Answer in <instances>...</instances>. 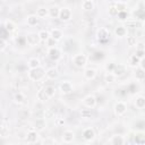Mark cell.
<instances>
[{
    "label": "cell",
    "mask_w": 145,
    "mask_h": 145,
    "mask_svg": "<svg viewBox=\"0 0 145 145\" xmlns=\"http://www.w3.org/2000/svg\"><path fill=\"white\" fill-rule=\"evenodd\" d=\"M44 76H45V70H43L41 67H37V68L28 70V78L31 80H33V82H39Z\"/></svg>",
    "instance_id": "6da1fadb"
},
{
    "label": "cell",
    "mask_w": 145,
    "mask_h": 145,
    "mask_svg": "<svg viewBox=\"0 0 145 145\" xmlns=\"http://www.w3.org/2000/svg\"><path fill=\"white\" fill-rule=\"evenodd\" d=\"M71 60H72L74 66L77 67V68H84L86 66V63H87V57L85 54H83V53L75 54Z\"/></svg>",
    "instance_id": "7a4b0ae2"
},
{
    "label": "cell",
    "mask_w": 145,
    "mask_h": 145,
    "mask_svg": "<svg viewBox=\"0 0 145 145\" xmlns=\"http://www.w3.org/2000/svg\"><path fill=\"white\" fill-rule=\"evenodd\" d=\"M127 110H128V106H127V104H126L125 102H122V101L116 102V104H114V106H113V111H114V114H116L117 117L123 116V114L127 112Z\"/></svg>",
    "instance_id": "3957f363"
},
{
    "label": "cell",
    "mask_w": 145,
    "mask_h": 145,
    "mask_svg": "<svg viewBox=\"0 0 145 145\" xmlns=\"http://www.w3.org/2000/svg\"><path fill=\"white\" fill-rule=\"evenodd\" d=\"M59 91H60L61 94H63V95H68V94H71V93H72V91H74V86H72V84H71L70 82L65 80V82H62V83L60 84V86H59Z\"/></svg>",
    "instance_id": "277c9868"
},
{
    "label": "cell",
    "mask_w": 145,
    "mask_h": 145,
    "mask_svg": "<svg viewBox=\"0 0 145 145\" xmlns=\"http://www.w3.org/2000/svg\"><path fill=\"white\" fill-rule=\"evenodd\" d=\"M58 18L61 22H68V20H70V18H71V10H70V8H68V7L60 8Z\"/></svg>",
    "instance_id": "5b68a950"
},
{
    "label": "cell",
    "mask_w": 145,
    "mask_h": 145,
    "mask_svg": "<svg viewBox=\"0 0 145 145\" xmlns=\"http://www.w3.org/2000/svg\"><path fill=\"white\" fill-rule=\"evenodd\" d=\"M48 57L53 61H58L61 58V52L57 46H50L48 50Z\"/></svg>",
    "instance_id": "8992f818"
},
{
    "label": "cell",
    "mask_w": 145,
    "mask_h": 145,
    "mask_svg": "<svg viewBox=\"0 0 145 145\" xmlns=\"http://www.w3.org/2000/svg\"><path fill=\"white\" fill-rule=\"evenodd\" d=\"M82 136H83L84 140H86V142H93L94 138H95V130L92 127H87V128H85L83 130Z\"/></svg>",
    "instance_id": "52a82bcc"
},
{
    "label": "cell",
    "mask_w": 145,
    "mask_h": 145,
    "mask_svg": "<svg viewBox=\"0 0 145 145\" xmlns=\"http://www.w3.org/2000/svg\"><path fill=\"white\" fill-rule=\"evenodd\" d=\"M83 104H84V106H87V108L93 109L96 105V97L93 94H88V95H86L83 99Z\"/></svg>",
    "instance_id": "ba28073f"
},
{
    "label": "cell",
    "mask_w": 145,
    "mask_h": 145,
    "mask_svg": "<svg viewBox=\"0 0 145 145\" xmlns=\"http://www.w3.org/2000/svg\"><path fill=\"white\" fill-rule=\"evenodd\" d=\"M96 36H97V40H99V41L104 42V41H106V40L109 39L110 32H109L108 28H105V27H100V28L97 29V32H96Z\"/></svg>",
    "instance_id": "9c48e42d"
},
{
    "label": "cell",
    "mask_w": 145,
    "mask_h": 145,
    "mask_svg": "<svg viewBox=\"0 0 145 145\" xmlns=\"http://www.w3.org/2000/svg\"><path fill=\"white\" fill-rule=\"evenodd\" d=\"M39 138V131L35 129H31L26 134V142L27 143H36Z\"/></svg>",
    "instance_id": "30bf717a"
},
{
    "label": "cell",
    "mask_w": 145,
    "mask_h": 145,
    "mask_svg": "<svg viewBox=\"0 0 145 145\" xmlns=\"http://www.w3.org/2000/svg\"><path fill=\"white\" fill-rule=\"evenodd\" d=\"M74 139H75V133L72 130L68 129V130H65L62 133V140H63V143L69 144V143H72Z\"/></svg>",
    "instance_id": "8fae6325"
},
{
    "label": "cell",
    "mask_w": 145,
    "mask_h": 145,
    "mask_svg": "<svg viewBox=\"0 0 145 145\" xmlns=\"http://www.w3.org/2000/svg\"><path fill=\"white\" fill-rule=\"evenodd\" d=\"M116 77H120V76H122L125 72H126V67L123 66V65H121V63H114V67H113V69H112V71H111Z\"/></svg>",
    "instance_id": "7c38bea8"
},
{
    "label": "cell",
    "mask_w": 145,
    "mask_h": 145,
    "mask_svg": "<svg viewBox=\"0 0 145 145\" xmlns=\"http://www.w3.org/2000/svg\"><path fill=\"white\" fill-rule=\"evenodd\" d=\"M25 41H26V43H27L28 45H36L40 40H39L37 34H35V33H29V34H27V35L25 36Z\"/></svg>",
    "instance_id": "4fadbf2b"
},
{
    "label": "cell",
    "mask_w": 145,
    "mask_h": 145,
    "mask_svg": "<svg viewBox=\"0 0 145 145\" xmlns=\"http://www.w3.org/2000/svg\"><path fill=\"white\" fill-rule=\"evenodd\" d=\"M45 76L48 79H57L59 76V71L56 67H50L45 70Z\"/></svg>",
    "instance_id": "5bb4252c"
},
{
    "label": "cell",
    "mask_w": 145,
    "mask_h": 145,
    "mask_svg": "<svg viewBox=\"0 0 145 145\" xmlns=\"http://www.w3.org/2000/svg\"><path fill=\"white\" fill-rule=\"evenodd\" d=\"M63 34H62V31L59 29V28H52L50 31V39H52L53 41H60L62 39Z\"/></svg>",
    "instance_id": "9a60e30c"
},
{
    "label": "cell",
    "mask_w": 145,
    "mask_h": 145,
    "mask_svg": "<svg viewBox=\"0 0 145 145\" xmlns=\"http://www.w3.org/2000/svg\"><path fill=\"white\" fill-rule=\"evenodd\" d=\"M96 70L94 69V68H86L85 70H84V72H83V75H84V78L85 79H87V80H93L95 77H96Z\"/></svg>",
    "instance_id": "2e32d148"
},
{
    "label": "cell",
    "mask_w": 145,
    "mask_h": 145,
    "mask_svg": "<svg viewBox=\"0 0 145 145\" xmlns=\"http://www.w3.org/2000/svg\"><path fill=\"white\" fill-rule=\"evenodd\" d=\"M46 127V121L45 119L43 118H37L35 121H34V129L37 130V131H42L43 129H45Z\"/></svg>",
    "instance_id": "e0dca14e"
},
{
    "label": "cell",
    "mask_w": 145,
    "mask_h": 145,
    "mask_svg": "<svg viewBox=\"0 0 145 145\" xmlns=\"http://www.w3.org/2000/svg\"><path fill=\"white\" fill-rule=\"evenodd\" d=\"M109 143L112 144V145H122V144L126 143V139H125L123 136H121V135H114V136H112V137L110 138Z\"/></svg>",
    "instance_id": "ac0fdd59"
},
{
    "label": "cell",
    "mask_w": 145,
    "mask_h": 145,
    "mask_svg": "<svg viewBox=\"0 0 145 145\" xmlns=\"http://www.w3.org/2000/svg\"><path fill=\"white\" fill-rule=\"evenodd\" d=\"M3 28H5V31H6L7 33H12V32L16 29V24H15L14 20L8 19V20H6V22L3 23Z\"/></svg>",
    "instance_id": "d6986e66"
},
{
    "label": "cell",
    "mask_w": 145,
    "mask_h": 145,
    "mask_svg": "<svg viewBox=\"0 0 145 145\" xmlns=\"http://www.w3.org/2000/svg\"><path fill=\"white\" fill-rule=\"evenodd\" d=\"M25 101H26V95L24 94V93H22V92H17L15 95H14V102L16 103V104H23V103H25Z\"/></svg>",
    "instance_id": "ffe728a7"
},
{
    "label": "cell",
    "mask_w": 145,
    "mask_h": 145,
    "mask_svg": "<svg viewBox=\"0 0 145 145\" xmlns=\"http://www.w3.org/2000/svg\"><path fill=\"white\" fill-rule=\"evenodd\" d=\"M37 36H39V40L41 42H48L49 39H50V32L46 31V29H41L37 33Z\"/></svg>",
    "instance_id": "44dd1931"
},
{
    "label": "cell",
    "mask_w": 145,
    "mask_h": 145,
    "mask_svg": "<svg viewBox=\"0 0 145 145\" xmlns=\"http://www.w3.org/2000/svg\"><path fill=\"white\" fill-rule=\"evenodd\" d=\"M35 15H36L39 18H46V17H49V8L40 7V8H37Z\"/></svg>",
    "instance_id": "7402d4cb"
},
{
    "label": "cell",
    "mask_w": 145,
    "mask_h": 145,
    "mask_svg": "<svg viewBox=\"0 0 145 145\" xmlns=\"http://www.w3.org/2000/svg\"><path fill=\"white\" fill-rule=\"evenodd\" d=\"M43 89H44V92L46 93V95L51 99V97H53L54 95H56V92H57V88H56V86H53V85H45L44 87H43Z\"/></svg>",
    "instance_id": "603a6c76"
},
{
    "label": "cell",
    "mask_w": 145,
    "mask_h": 145,
    "mask_svg": "<svg viewBox=\"0 0 145 145\" xmlns=\"http://www.w3.org/2000/svg\"><path fill=\"white\" fill-rule=\"evenodd\" d=\"M27 66H28V69H34V68L41 67V61L37 58H31V59H28Z\"/></svg>",
    "instance_id": "cb8c5ba5"
},
{
    "label": "cell",
    "mask_w": 145,
    "mask_h": 145,
    "mask_svg": "<svg viewBox=\"0 0 145 145\" xmlns=\"http://www.w3.org/2000/svg\"><path fill=\"white\" fill-rule=\"evenodd\" d=\"M82 8L85 11H92L94 9V2H93V0H83Z\"/></svg>",
    "instance_id": "d4e9b609"
},
{
    "label": "cell",
    "mask_w": 145,
    "mask_h": 145,
    "mask_svg": "<svg viewBox=\"0 0 145 145\" xmlns=\"http://www.w3.org/2000/svg\"><path fill=\"white\" fill-rule=\"evenodd\" d=\"M114 34L118 37H123V36L127 35V28L125 26H121V25L120 26H117L114 28Z\"/></svg>",
    "instance_id": "484cf974"
},
{
    "label": "cell",
    "mask_w": 145,
    "mask_h": 145,
    "mask_svg": "<svg viewBox=\"0 0 145 145\" xmlns=\"http://www.w3.org/2000/svg\"><path fill=\"white\" fill-rule=\"evenodd\" d=\"M80 117L84 118V119H89V118H92V117H93L92 109H91V108H87V106L83 108V109L80 110Z\"/></svg>",
    "instance_id": "4316f807"
},
{
    "label": "cell",
    "mask_w": 145,
    "mask_h": 145,
    "mask_svg": "<svg viewBox=\"0 0 145 145\" xmlns=\"http://www.w3.org/2000/svg\"><path fill=\"white\" fill-rule=\"evenodd\" d=\"M36 99H37L39 101H41V102H46L50 97L46 95V93L44 92V89L41 88V89H39V91L36 92Z\"/></svg>",
    "instance_id": "83f0119b"
},
{
    "label": "cell",
    "mask_w": 145,
    "mask_h": 145,
    "mask_svg": "<svg viewBox=\"0 0 145 145\" xmlns=\"http://www.w3.org/2000/svg\"><path fill=\"white\" fill-rule=\"evenodd\" d=\"M135 106L137 109H139V110H142V109L145 108V97L143 95H139V96L136 97V100H135Z\"/></svg>",
    "instance_id": "f1b7e54d"
},
{
    "label": "cell",
    "mask_w": 145,
    "mask_h": 145,
    "mask_svg": "<svg viewBox=\"0 0 145 145\" xmlns=\"http://www.w3.org/2000/svg\"><path fill=\"white\" fill-rule=\"evenodd\" d=\"M39 17L36 16V15H29V16H27V18H26V23H27V25L28 26H35V25H37V23H39Z\"/></svg>",
    "instance_id": "f546056e"
},
{
    "label": "cell",
    "mask_w": 145,
    "mask_h": 145,
    "mask_svg": "<svg viewBox=\"0 0 145 145\" xmlns=\"http://www.w3.org/2000/svg\"><path fill=\"white\" fill-rule=\"evenodd\" d=\"M139 62H140V59L137 58L135 54H131V56L129 57V59H128L129 66H130V67H134V68L138 67V66H139Z\"/></svg>",
    "instance_id": "4dcf8cb0"
},
{
    "label": "cell",
    "mask_w": 145,
    "mask_h": 145,
    "mask_svg": "<svg viewBox=\"0 0 145 145\" xmlns=\"http://www.w3.org/2000/svg\"><path fill=\"white\" fill-rule=\"evenodd\" d=\"M59 10H60V8H59L58 6H52V7H50V8H49V17H51V18H58V16H59Z\"/></svg>",
    "instance_id": "1f68e13d"
},
{
    "label": "cell",
    "mask_w": 145,
    "mask_h": 145,
    "mask_svg": "<svg viewBox=\"0 0 145 145\" xmlns=\"http://www.w3.org/2000/svg\"><path fill=\"white\" fill-rule=\"evenodd\" d=\"M135 143L136 144H139V145H142V144L145 143V134L143 131L136 133V135H135Z\"/></svg>",
    "instance_id": "d6a6232c"
},
{
    "label": "cell",
    "mask_w": 145,
    "mask_h": 145,
    "mask_svg": "<svg viewBox=\"0 0 145 145\" xmlns=\"http://www.w3.org/2000/svg\"><path fill=\"white\" fill-rule=\"evenodd\" d=\"M136 79L138 80H143L145 77V69L140 68V67H136V74H135Z\"/></svg>",
    "instance_id": "836d02e7"
},
{
    "label": "cell",
    "mask_w": 145,
    "mask_h": 145,
    "mask_svg": "<svg viewBox=\"0 0 145 145\" xmlns=\"http://www.w3.org/2000/svg\"><path fill=\"white\" fill-rule=\"evenodd\" d=\"M126 42H127V45H129V46H135L136 43H137V39H136V36H134V35H129V36H127Z\"/></svg>",
    "instance_id": "e575fe53"
},
{
    "label": "cell",
    "mask_w": 145,
    "mask_h": 145,
    "mask_svg": "<svg viewBox=\"0 0 145 145\" xmlns=\"http://www.w3.org/2000/svg\"><path fill=\"white\" fill-rule=\"evenodd\" d=\"M114 6H116V8H117L118 12H119V11H125V10H127V5H126V2L119 1V2L114 3Z\"/></svg>",
    "instance_id": "d590c367"
},
{
    "label": "cell",
    "mask_w": 145,
    "mask_h": 145,
    "mask_svg": "<svg viewBox=\"0 0 145 145\" xmlns=\"http://www.w3.org/2000/svg\"><path fill=\"white\" fill-rule=\"evenodd\" d=\"M116 76L112 74V72H108L106 75H105V77H104V80L106 82V83H114L116 82Z\"/></svg>",
    "instance_id": "8d00e7d4"
},
{
    "label": "cell",
    "mask_w": 145,
    "mask_h": 145,
    "mask_svg": "<svg viewBox=\"0 0 145 145\" xmlns=\"http://www.w3.org/2000/svg\"><path fill=\"white\" fill-rule=\"evenodd\" d=\"M108 12H109V15H110L111 17H116V16L118 15V10H117V8H116L114 5H111V6L109 7Z\"/></svg>",
    "instance_id": "74e56055"
},
{
    "label": "cell",
    "mask_w": 145,
    "mask_h": 145,
    "mask_svg": "<svg viewBox=\"0 0 145 145\" xmlns=\"http://www.w3.org/2000/svg\"><path fill=\"white\" fill-rule=\"evenodd\" d=\"M117 16H118L119 20H126V19L128 18V12H127V10H125V11H119Z\"/></svg>",
    "instance_id": "f35d334b"
},
{
    "label": "cell",
    "mask_w": 145,
    "mask_h": 145,
    "mask_svg": "<svg viewBox=\"0 0 145 145\" xmlns=\"http://www.w3.org/2000/svg\"><path fill=\"white\" fill-rule=\"evenodd\" d=\"M135 56H136L137 58H139L140 60H143V59H144V57H145V50H137V49H136Z\"/></svg>",
    "instance_id": "ab89813d"
},
{
    "label": "cell",
    "mask_w": 145,
    "mask_h": 145,
    "mask_svg": "<svg viewBox=\"0 0 145 145\" xmlns=\"http://www.w3.org/2000/svg\"><path fill=\"white\" fill-rule=\"evenodd\" d=\"M6 48H7L6 40H5V39H2V37H0V52H1V51H3Z\"/></svg>",
    "instance_id": "60d3db41"
},
{
    "label": "cell",
    "mask_w": 145,
    "mask_h": 145,
    "mask_svg": "<svg viewBox=\"0 0 145 145\" xmlns=\"http://www.w3.org/2000/svg\"><path fill=\"white\" fill-rule=\"evenodd\" d=\"M135 46H136V49H137V50H145V45H144V43H143V42H137Z\"/></svg>",
    "instance_id": "b9f144b4"
},
{
    "label": "cell",
    "mask_w": 145,
    "mask_h": 145,
    "mask_svg": "<svg viewBox=\"0 0 145 145\" xmlns=\"http://www.w3.org/2000/svg\"><path fill=\"white\" fill-rule=\"evenodd\" d=\"M113 67H114V63H113V62H110V63L106 66V70H108V72H111L112 69H113Z\"/></svg>",
    "instance_id": "7bdbcfd3"
},
{
    "label": "cell",
    "mask_w": 145,
    "mask_h": 145,
    "mask_svg": "<svg viewBox=\"0 0 145 145\" xmlns=\"http://www.w3.org/2000/svg\"><path fill=\"white\" fill-rule=\"evenodd\" d=\"M56 123H57L58 126H62V125L65 123V120H63V119H61V118H58V119L56 120Z\"/></svg>",
    "instance_id": "ee69618b"
},
{
    "label": "cell",
    "mask_w": 145,
    "mask_h": 145,
    "mask_svg": "<svg viewBox=\"0 0 145 145\" xmlns=\"http://www.w3.org/2000/svg\"><path fill=\"white\" fill-rule=\"evenodd\" d=\"M3 143H5V140H2V139L0 138V144H3Z\"/></svg>",
    "instance_id": "f6af8a7d"
},
{
    "label": "cell",
    "mask_w": 145,
    "mask_h": 145,
    "mask_svg": "<svg viewBox=\"0 0 145 145\" xmlns=\"http://www.w3.org/2000/svg\"><path fill=\"white\" fill-rule=\"evenodd\" d=\"M0 14H1V6H0Z\"/></svg>",
    "instance_id": "bcb514c9"
},
{
    "label": "cell",
    "mask_w": 145,
    "mask_h": 145,
    "mask_svg": "<svg viewBox=\"0 0 145 145\" xmlns=\"http://www.w3.org/2000/svg\"><path fill=\"white\" fill-rule=\"evenodd\" d=\"M45 1H53V0H45Z\"/></svg>",
    "instance_id": "7dc6e473"
},
{
    "label": "cell",
    "mask_w": 145,
    "mask_h": 145,
    "mask_svg": "<svg viewBox=\"0 0 145 145\" xmlns=\"http://www.w3.org/2000/svg\"><path fill=\"white\" fill-rule=\"evenodd\" d=\"M0 137H1V135H0Z\"/></svg>",
    "instance_id": "c3c4849f"
}]
</instances>
